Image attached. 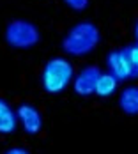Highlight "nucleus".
Masks as SVG:
<instances>
[{
	"mask_svg": "<svg viewBox=\"0 0 138 154\" xmlns=\"http://www.w3.org/2000/svg\"><path fill=\"white\" fill-rule=\"evenodd\" d=\"M99 39V29L92 21H80L66 34L62 41V50L71 57H83L97 46Z\"/></svg>",
	"mask_w": 138,
	"mask_h": 154,
	"instance_id": "f257e3e1",
	"label": "nucleus"
},
{
	"mask_svg": "<svg viewBox=\"0 0 138 154\" xmlns=\"http://www.w3.org/2000/svg\"><path fill=\"white\" fill-rule=\"evenodd\" d=\"M73 78H75L73 64L67 59L55 57L44 64L41 73V85L48 94H59L64 89H67Z\"/></svg>",
	"mask_w": 138,
	"mask_h": 154,
	"instance_id": "f03ea898",
	"label": "nucleus"
},
{
	"mask_svg": "<svg viewBox=\"0 0 138 154\" xmlns=\"http://www.w3.org/2000/svg\"><path fill=\"white\" fill-rule=\"evenodd\" d=\"M4 35H5V43L11 48H16V50L34 48L39 43V37H41L37 27L27 20H13L5 27Z\"/></svg>",
	"mask_w": 138,
	"mask_h": 154,
	"instance_id": "7ed1b4c3",
	"label": "nucleus"
},
{
	"mask_svg": "<svg viewBox=\"0 0 138 154\" xmlns=\"http://www.w3.org/2000/svg\"><path fill=\"white\" fill-rule=\"evenodd\" d=\"M106 66H108L110 75H113L119 82H121V80H129V78L138 76V71L133 67V64L129 62V59L126 57V53H124L122 48L108 53Z\"/></svg>",
	"mask_w": 138,
	"mask_h": 154,
	"instance_id": "20e7f679",
	"label": "nucleus"
},
{
	"mask_svg": "<svg viewBox=\"0 0 138 154\" xmlns=\"http://www.w3.org/2000/svg\"><path fill=\"white\" fill-rule=\"evenodd\" d=\"M101 76V69L97 66H85L76 76L73 78V89L78 96H92L96 94V85Z\"/></svg>",
	"mask_w": 138,
	"mask_h": 154,
	"instance_id": "39448f33",
	"label": "nucleus"
},
{
	"mask_svg": "<svg viewBox=\"0 0 138 154\" xmlns=\"http://www.w3.org/2000/svg\"><path fill=\"white\" fill-rule=\"evenodd\" d=\"M16 117H18V122L21 124V128L27 135H37L43 129V117H41L39 110L29 105V103H23L18 106Z\"/></svg>",
	"mask_w": 138,
	"mask_h": 154,
	"instance_id": "423d86ee",
	"label": "nucleus"
},
{
	"mask_svg": "<svg viewBox=\"0 0 138 154\" xmlns=\"http://www.w3.org/2000/svg\"><path fill=\"white\" fill-rule=\"evenodd\" d=\"M18 128V117L14 108L4 97H0V135H11Z\"/></svg>",
	"mask_w": 138,
	"mask_h": 154,
	"instance_id": "0eeeda50",
	"label": "nucleus"
},
{
	"mask_svg": "<svg viewBox=\"0 0 138 154\" xmlns=\"http://www.w3.org/2000/svg\"><path fill=\"white\" fill-rule=\"evenodd\" d=\"M119 106L126 115L136 117L138 115V87L136 85H127L122 89L119 96Z\"/></svg>",
	"mask_w": 138,
	"mask_h": 154,
	"instance_id": "6e6552de",
	"label": "nucleus"
},
{
	"mask_svg": "<svg viewBox=\"0 0 138 154\" xmlns=\"http://www.w3.org/2000/svg\"><path fill=\"white\" fill-rule=\"evenodd\" d=\"M119 87V80L110 75V73H101V76L97 80V85H96V94L99 97H110L113 96L115 91Z\"/></svg>",
	"mask_w": 138,
	"mask_h": 154,
	"instance_id": "1a4fd4ad",
	"label": "nucleus"
},
{
	"mask_svg": "<svg viewBox=\"0 0 138 154\" xmlns=\"http://www.w3.org/2000/svg\"><path fill=\"white\" fill-rule=\"evenodd\" d=\"M122 50H124V53H126V57L129 59V62L133 64V67L138 71V43L136 45H131V46H126Z\"/></svg>",
	"mask_w": 138,
	"mask_h": 154,
	"instance_id": "9d476101",
	"label": "nucleus"
},
{
	"mask_svg": "<svg viewBox=\"0 0 138 154\" xmlns=\"http://www.w3.org/2000/svg\"><path fill=\"white\" fill-rule=\"evenodd\" d=\"M67 7H71L73 11H83V9H87V5H89V0H62Z\"/></svg>",
	"mask_w": 138,
	"mask_h": 154,
	"instance_id": "9b49d317",
	"label": "nucleus"
},
{
	"mask_svg": "<svg viewBox=\"0 0 138 154\" xmlns=\"http://www.w3.org/2000/svg\"><path fill=\"white\" fill-rule=\"evenodd\" d=\"M4 154H30L27 149H23V147H11V149H7Z\"/></svg>",
	"mask_w": 138,
	"mask_h": 154,
	"instance_id": "f8f14e48",
	"label": "nucleus"
},
{
	"mask_svg": "<svg viewBox=\"0 0 138 154\" xmlns=\"http://www.w3.org/2000/svg\"><path fill=\"white\" fill-rule=\"evenodd\" d=\"M135 35H136V41H138V21H136V25H135Z\"/></svg>",
	"mask_w": 138,
	"mask_h": 154,
	"instance_id": "ddd939ff",
	"label": "nucleus"
}]
</instances>
